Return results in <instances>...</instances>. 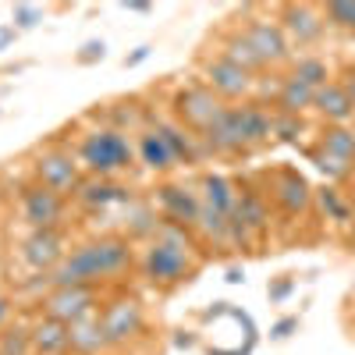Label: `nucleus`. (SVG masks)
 Instances as JSON below:
<instances>
[{
  "instance_id": "obj_1",
  "label": "nucleus",
  "mask_w": 355,
  "mask_h": 355,
  "mask_svg": "<svg viewBox=\"0 0 355 355\" xmlns=\"http://www.w3.org/2000/svg\"><path fill=\"white\" fill-rule=\"evenodd\" d=\"M132 266V242L121 234H103L78 245L75 252L64 256V263L50 274L53 288H93L100 281L121 277Z\"/></svg>"
},
{
  "instance_id": "obj_2",
  "label": "nucleus",
  "mask_w": 355,
  "mask_h": 355,
  "mask_svg": "<svg viewBox=\"0 0 355 355\" xmlns=\"http://www.w3.org/2000/svg\"><path fill=\"white\" fill-rule=\"evenodd\" d=\"M270 135H274V114L263 110L259 103H242L224 110L220 121L202 135V146L220 157H239L270 142Z\"/></svg>"
},
{
  "instance_id": "obj_3",
  "label": "nucleus",
  "mask_w": 355,
  "mask_h": 355,
  "mask_svg": "<svg viewBox=\"0 0 355 355\" xmlns=\"http://www.w3.org/2000/svg\"><path fill=\"white\" fill-rule=\"evenodd\" d=\"M192 239L185 227L178 224H160V231L150 239L146 245V256H142V270L153 284L160 288H171V284H182L192 277L196 263H192Z\"/></svg>"
},
{
  "instance_id": "obj_4",
  "label": "nucleus",
  "mask_w": 355,
  "mask_h": 355,
  "mask_svg": "<svg viewBox=\"0 0 355 355\" xmlns=\"http://www.w3.org/2000/svg\"><path fill=\"white\" fill-rule=\"evenodd\" d=\"M75 157H78V164H82L85 174H93V178H114V174H121V171L132 167L135 146H132V139L121 128L103 125V128H93V132L82 135Z\"/></svg>"
},
{
  "instance_id": "obj_5",
  "label": "nucleus",
  "mask_w": 355,
  "mask_h": 355,
  "mask_svg": "<svg viewBox=\"0 0 355 355\" xmlns=\"http://www.w3.org/2000/svg\"><path fill=\"white\" fill-rule=\"evenodd\" d=\"M224 110H227V103L206 82H192V85H185V89H178V93H174V117H178V125L196 132L199 139L220 121Z\"/></svg>"
},
{
  "instance_id": "obj_6",
  "label": "nucleus",
  "mask_w": 355,
  "mask_h": 355,
  "mask_svg": "<svg viewBox=\"0 0 355 355\" xmlns=\"http://www.w3.org/2000/svg\"><path fill=\"white\" fill-rule=\"evenodd\" d=\"M33 171H36V185H43V189H50L57 196H64V199L78 192L82 178H85L78 157L68 153V150H43L36 157Z\"/></svg>"
},
{
  "instance_id": "obj_7",
  "label": "nucleus",
  "mask_w": 355,
  "mask_h": 355,
  "mask_svg": "<svg viewBox=\"0 0 355 355\" xmlns=\"http://www.w3.org/2000/svg\"><path fill=\"white\" fill-rule=\"evenodd\" d=\"M100 323H103V334H107V345L117 348V345H128L142 334L146 327V313L139 306V299L132 295H121V299H114L103 306L100 313Z\"/></svg>"
},
{
  "instance_id": "obj_8",
  "label": "nucleus",
  "mask_w": 355,
  "mask_h": 355,
  "mask_svg": "<svg viewBox=\"0 0 355 355\" xmlns=\"http://www.w3.org/2000/svg\"><path fill=\"white\" fill-rule=\"evenodd\" d=\"M281 28L288 43L295 46H316L323 40V33H327V18H323V8L316 4H284L281 8Z\"/></svg>"
},
{
  "instance_id": "obj_9",
  "label": "nucleus",
  "mask_w": 355,
  "mask_h": 355,
  "mask_svg": "<svg viewBox=\"0 0 355 355\" xmlns=\"http://www.w3.org/2000/svg\"><path fill=\"white\" fill-rule=\"evenodd\" d=\"M202 75H206V85H210L224 103H231V100H245L252 89H256V75H249V71L239 68V64H231L227 57H220V53L206 61Z\"/></svg>"
},
{
  "instance_id": "obj_10",
  "label": "nucleus",
  "mask_w": 355,
  "mask_h": 355,
  "mask_svg": "<svg viewBox=\"0 0 355 355\" xmlns=\"http://www.w3.org/2000/svg\"><path fill=\"white\" fill-rule=\"evenodd\" d=\"M21 217L33 231H57V224L64 220V196L43 185H28L21 189Z\"/></svg>"
},
{
  "instance_id": "obj_11",
  "label": "nucleus",
  "mask_w": 355,
  "mask_h": 355,
  "mask_svg": "<svg viewBox=\"0 0 355 355\" xmlns=\"http://www.w3.org/2000/svg\"><path fill=\"white\" fill-rule=\"evenodd\" d=\"M96 313V291L93 288H50L43 299V316L61 320V323H78Z\"/></svg>"
},
{
  "instance_id": "obj_12",
  "label": "nucleus",
  "mask_w": 355,
  "mask_h": 355,
  "mask_svg": "<svg viewBox=\"0 0 355 355\" xmlns=\"http://www.w3.org/2000/svg\"><path fill=\"white\" fill-rule=\"evenodd\" d=\"M242 36H245V43L259 53V61H263L266 68H270V64H284L288 57H291V43H288V36H284L281 21L256 18V21H249V25L242 28Z\"/></svg>"
},
{
  "instance_id": "obj_13",
  "label": "nucleus",
  "mask_w": 355,
  "mask_h": 355,
  "mask_svg": "<svg viewBox=\"0 0 355 355\" xmlns=\"http://www.w3.org/2000/svg\"><path fill=\"white\" fill-rule=\"evenodd\" d=\"M270 196H274V202H277V210L288 214V217H302V214H309V206H313V189H309V182H306L299 171H291V167H284V171L274 174Z\"/></svg>"
},
{
  "instance_id": "obj_14",
  "label": "nucleus",
  "mask_w": 355,
  "mask_h": 355,
  "mask_svg": "<svg viewBox=\"0 0 355 355\" xmlns=\"http://www.w3.org/2000/svg\"><path fill=\"white\" fill-rule=\"evenodd\" d=\"M157 202H160V214L167 217V224H178V227H196L199 210H202L199 189H189V185H160Z\"/></svg>"
},
{
  "instance_id": "obj_15",
  "label": "nucleus",
  "mask_w": 355,
  "mask_h": 355,
  "mask_svg": "<svg viewBox=\"0 0 355 355\" xmlns=\"http://www.w3.org/2000/svg\"><path fill=\"white\" fill-rule=\"evenodd\" d=\"M64 239L61 231H33L28 239L21 242V259L33 266V270H46L53 274L57 266L64 263Z\"/></svg>"
},
{
  "instance_id": "obj_16",
  "label": "nucleus",
  "mask_w": 355,
  "mask_h": 355,
  "mask_svg": "<svg viewBox=\"0 0 355 355\" xmlns=\"http://www.w3.org/2000/svg\"><path fill=\"white\" fill-rule=\"evenodd\" d=\"M75 202L82 206V210H107V206L114 202H132V192L125 185H117L114 178H93V174H85L82 178V185L75 192Z\"/></svg>"
},
{
  "instance_id": "obj_17",
  "label": "nucleus",
  "mask_w": 355,
  "mask_h": 355,
  "mask_svg": "<svg viewBox=\"0 0 355 355\" xmlns=\"http://www.w3.org/2000/svg\"><path fill=\"white\" fill-rule=\"evenodd\" d=\"M313 110L323 117L327 125H348L352 117H355V107L345 93V85L341 82H327L323 89H316V100H313Z\"/></svg>"
},
{
  "instance_id": "obj_18",
  "label": "nucleus",
  "mask_w": 355,
  "mask_h": 355,
  "mask_svg": "<svg viewBox=\"0 0 355 355\" xmlns=\"http://www.w3.org/2000/svg\"><path fill=\"white\" fill-rule=\"evenodd\" d=\"M33 348L36 355H71V327L61 320L43 316L33 327Z\"/></svg>"
},
{
  "instance_id": "obj_19",
  "label": "nucleus",
  "mask_w": 355,
  "mask_h": 355,
  "mask_svg": "<svg viewBox=\"0 0 355 355\" xmlns=\"http://www.w3.org/2000/svg\"><path fill=\"white\" fill-rule=\"evenodd\" d=\"M153 128L164 135V142L171 146V153H174L178 164H196V160L202 157V146L196 142L199 135H192L189 128H182L178 121H157Z\"/></svg>"
},
{
  "instance_id": "obj_20",
  "label": "nucleus",
  "mask_w": 355,
  "mask_h": 355,
  "mask_svg": "<svg viewBox=\"0 0 355 355\" xmlns=\"http://www.w3.org/2000/svg\"><path fill=\"white\" fill-rule=\"evenodd\" d=\"M139 160L150 167V171H157V174H164V171H171L178 160H174V153H171V146L164 142V135L157 132V128H142L139 132Z\"/></svg>"
},
{
  "instance_id": "obj_21",
  "label": "nucleus",
  "mask_w": 355,
  "mask_h": 355,
  "mask_svg": "<svg viewBox=\"0 0 355 355\" xmlns=\"http://www.w3.org/2000/svg\"><path fill=\"white\" fill-rule=\"evenodd\" d=\"M313 100H316V89L288 75V78L281 82V89H277V114L302 117L306 110H313Z\"/></svg>"
},
{
  "instance_id": "obj_22",
  "label": "nucleus",
  "mask_w": 355,
  "mask_h": 355,
  "mask_svg": "<svg viewBox=\"0 0 355 355\" xmlns=\"http://www.w3.org/2000/svg\"><path fill=\"white\" fill-rule=\"evenodd\" d=\"M199 199H202V206H210V210L231 217L234 202H239V192H234V185L227 182L224 174H202V182H199Z\"/></svg>"
},
{
  "instance_id": "obj_23",
  "label": "nucleus",
  "mask_w": 355,
  "mask_h": 355,
  "mask_svg": "<svg viewBox=\"0 0 355 355\" xmlns=\"http://www.w3.org/2000/svg\"><path fill=\"white\" fill-rule=\"evenodd\" d=\"M107 345V334H103V323L100 316H85L78 323H71V355H100Z\"/></svg>"
},
{
  "instance_id": "obj_24",
  "label": "nucleus",
  "mask_w": 355,
  "mask_h": 355,
  "mask_svg": "<svg viewBox=\"0 0 355 355\" xmlns=\"http://www.w3.org/2000/svg\"><path fill=\"white\" fill-rule=\"evenodd\" d=\"M320 150H327L331 157H338V160H345V164L355 167V128H348V125H327V128H323V135H320Z\"/></svg>"
},
{
  "instance_id": "obj_25",
  "label": "nucleus",
  "mask_w": 355,
  "mask_h": 355,
  "mask_svg": "<svg viewBox=\"0 0 355 355\" xmlns=\"http://www.w3.org/2000/svg\"><path fill=\"white\" fill-rule=\"evenodd\" d=\"M220 57H227L231 64H239V68H245L249 75H256V71H266V64L259 61V53L245 43V36L242 33H234V36H227L224 40V46H220Z\"/></svg>"
},
{
  "instance_id": "obj_26",
  "label": "nucleus",
  "mask_w": 355,
  "mask_h": 355,
  "mask_svg": "<svg viewBox=\"0 0 355 355\" xmlns=\"http://www.w3.org/2000/svg\"><path fill=\"white\" fill-rule=\"evenodd\" d=\"M291 78H299V82H306V85H313V89H323V85L331 82V68H327V61H323V57L302 53L299 61H295V68H291Z\"/></svg>"
},
{
  "instance_id": "obj_27",
  "label": "nucleus",
  "mask_w": 355,
  "mask_h": 355,
  "mask_svg": "<svg viewBox=\"0 0 355 355\" xmlns=\"http://www.w3.org/2000/svg\"><path fill=\"white\" fill-rule=\"evenodd\" d=\"M160 231V220L153 214V206L146 202H128V234H139V239H153Z\"/></svg>"
},
{
  "instance_id": "obj_28",
  "label": "nucleus",
  "mask_w": 355,
  "mask_h": 355,
  "mask_svg": "<svg viewBox=\"0 0 355 355\" xmlns=\"http://www.w3.org/2000/svg\"><path fill=\"white\" fill-rule=\"evenodd\" d=\"M0 355H36L33 348V331L28 327H4V334H0Z\"/></svg>"
},
{
  "instance_id": "obj_29",
  "label": "nucleus",
  "mask_w": 355,
  "mask_h": 355,
  "mask_svg": "<svg viewBox=\"0 0 355 355\" xmlns=\"http://www.w3.org/2000/svg\"><path fill=\"white\" fill-rule=\"evenodd\" d=\"M323 18H327V25L341 28V33H355V0H331V4H323Z\"/></svg>"
},
{
  "instance_id": "obj_30",
  "label": "nucleus",
  "mask_w": 355,
  "mask_h": 355,
  "mask_svg": "<svg viewBox=\"0 0 355 355\" xmlns=\"http://www.w3.org/2000/svg\"><path fill=\"white\" fill-rule=\"evenodd\" d=\"M309 160L323 171V174H327V178H334V182H345V178L355 171L352 164H345V160H338V157H331L327 150H320V146H316V150H309Z\"/></svg>"
},
{
  "instance_id": "obj_31",
  "label": "nucleus",
  "mask_w": 355,
  "mask_h": 355,
  "mask_svg": "<svg viewBox=\"0 0 355 355\" xmlns=\"http://www.w3.org/2000/svg\"><path fill=\"white\" fill-rule=\"evenodd\" d=\"M11 18H15V28H36L43 21V8H36V4H15Z\"/></svg>"
},
{
  "instance_id": "obj_32",
  "label": "nucleus",
  "mask_w": 355,
  "mask_h": 355,
  "mask_svg": "<svg viewBox=\"0 0 355 355\" xmlns=\"http://www.w3.org/2000/svg\"><path fill=\"white\" fill-rule=\"evenodd\" d=\"M103 57H107V43H103V40H89V43L78 46L75 61H78V64H100Z\"/></svg>"
},
{
  "instance_id": "obj_33",
  "label": "nucleus",
  "mask_w": 355,
  "mask_h": 355,
  "mask_svg": "<svg viewBox=\"0 0 355 355\" xmlns=\"http://www.w3.org/2000/svg\"><path fill=\"white\" fill-rule=\"evenodd\" d=\"M320 206H323V210H327L334 220H348V206L341 202V196H338L334 189H323V192H320Z\"/></svg>"
},
{
  "instance_id": "obj_34",
  "label": "nucleus",
  "mask_w": 355,
  "mask_h": 355,
  "mask_svg": "<svg viewBox=\"0 0 355 355\" xmlns=\"http://www.w3.org/2000/svg\"><path fill=\"white\" fill-rule=\"evenodd\" d=\"M150 53H153V46H150V43L135 46L132 53H125V68H135V64H142V61H146V57H150Z\"/></svg>"
},
{
  "instance_id": "obj_35",
  "label": "nucleus",
  "mask_w": 355,
  "mask_h": 355,
  "mask_svg": "<svg viewBox=\"0 0 355 355\" xmlns=\"http://www.w3.org/2000/svg\"><path fill=\"white\" fill-rule=\"evenodd\" d=\"M295 327H299V320H295V316H288V320H281L277 327L270 331V338H288V334H291Z\"/></svg>"
},
{
  "instance_id": "obj_36",
  "label": "nucleus",
  "mask_w": 355,
  "mask_h": 355,
  "mask_svg": "<svg viewBox=\"0 0 355 355\" xmlns=\"http://www.w3.org/2000/svg\"><path fill=\"white\" fill-rule=\"evenodd\" d=\"M121 8H125V11H135V15H150V11H153V4H146V0H125Z\"/></svg>"
},
{
  "instance_id": "obj_37",
  "label": "nucleus",
  "mask_w": 355,
  "mask_h": 355,
  "mask_svg": "<svg viewBox=\"0 0 355 355\" xmlns=\"http://www.w3.org/2000/svg\"><path fill=\"white\" fill-rule=\"evenodd\" d=\"M15 33H18L15 25H0V50H8L15 43Z\"/></svg>"
},
{
  "instance_id": "obj_38",
  "label": "nucleus",
  "mask_w": 355,
  "mask_h": 355,
  "mask_svg": "<svg viewBox=\"0 0 355 355\" xmlns=\"http://www.w3.org/2000/svg\"><path fill=\"white\" fill-rule=\"evenodd\" d=\"M8 320H11V299H8V295H0V331L8 327Z\"/></svg>"
},
{
  "instance_id": "obj_39",
  "label": "nucleus",
  "mask_w": 355,
  "mask_h": 355,
  "mask_svg": "<svg viewBox=\"0 0 355 355\" xmlns=\"http://www.w3.org/2000/svg\"><path fill=\"white\" fill-rule=\"evenodd\" d=\"M341 85H345V93H348V100H352V107H355V68L341 78Z\"/></svg>"
}]
</instances>
